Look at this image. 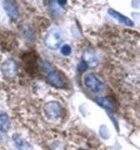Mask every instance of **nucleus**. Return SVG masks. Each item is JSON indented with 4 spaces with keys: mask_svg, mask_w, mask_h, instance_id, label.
<instances>
[{
    "mask_svg": "<svg viewBox=\"0 0 140 150\" xmlns=\"http://www.w3.org/2000/svg\"><path fill=\"white\" fill-rule=\"evenodd\" d=\"M62 33L57 29H52L47 35L45 39V44L49 49L56 50L59 48L63 42Z\"/></svg>",
    "mask_w": 140,
    "mask_h": 150,
    "instance_id": "f257e3e1",
    "label": "nucleus"
},
{
    "mask_svg": "<svg viewBox=\"0 0 140 150\" xmlns=\"http://www.w3.org/2000/svg\"><path fill=\"white\" fill-rule=\"evenodd\" d=\"M47 81L51 86L57 88H64L67 86V81L62 73L59 71L52 69L47 75Z\"/></svg>",
    "mask_w": 140,
    "mask_h": 150,
    "instance_id": "f03ea898",
    "label": "nucleus"
},
{
    "mask_svg": "<svg viewBox=\"0 0 140 150\" xmlns=\"http://www.w3.org/2000/svg\"><path fill=\"white\" fill-rule=\"evenodd\" d=\"M84 83L88 88L94 93H100L105 89L103 82L93 74H89L86 76Z\"/></svg>",
    "mask_w": 140,
    "mask_h": 150,
    "instance_id": "7ed1b4c3",
    "label": "nucleus"
},
{
    "mask_svg": "<svg viewBox=\"0 0 140 150\" xmlns=\"http://www.w3.org/2000/svg\"><path fill=\"white\" fill-rule=\"evenodd\" d=\"M44 109L46 115L51 119L57 118L62 114V107L57 101H51L46 103Z\"/></svg>",
    "mask_w": 140,
    "mask_h": 150,
    "instance_id": "20e7f679",
    "label": "nucleus"
},
{
    "mask_svg": "<svg viewBox=\"0 0 140 150\" xmlns=\"http://www.w3.org/2000/svg\"><path fill=\"white\" fill-rule=\"evenodd\" d=\"M108 13L111 16L122 24L129 27H133L134 25V22L131 19L112 8H109L108 10Z\"/></svg>",
    "mask_w": 140,
    "mask_h": 150,
    "instance_id": "39448f33",
    "label": "nucleus"
},
{
    "mask_svg": "<svg viewBox=\"0 0 140 150\" xmlns=\"http://www.w3.org/2000/svg\"><path fill=\"white\" fill-rule=\"evenodd\" d=\"M3 6L8 16L13 20L18 19L20 15L19 9L15 4L11 1L3 2Z\"/></svg>",
    "mask_w": 140,
    "mask_h": 150,
    "instance_id": "423d86ee",
    "label": "nucleus"
},
{
    "mask_svg": "<svg viewBox=\"0 0 140 150\" xmlns=\"http://www.w3.org/2000/svg\"><path fill=\"white\" fill-rule=\"evenodd\" d=\"M95 102L100 107L109 110H112L114 108V102L113 100L109 97L97 98L94 100Z\"/></svg>",
    "mask_w": 140,
    "mask_h": 150,
    "instance_id": "0eeeda50",
    "label": "nucleus"
},
{
    "mask_svg": "<svg viewBox=\"0 0 140 150\" xmlns=\"http://www.w3.org/2000/svg\"><path fill=\"white\" fill-rule=\"evenodd\" d=\"M3 71L5 75L13 77L16 73V65L13 60H8L4 64L2 67Z\"/></svg>",
    "mask_w": 140,
    "mask_h": 150,
    "instance_id": "6e6552de",
    "label": "nucleus"
},
{
    "mask_svg": "<svg viewBox=\"0 0 140 150\" xmlns=\"http://www.w3.org/2000/svg\"><path fill=\"white\" fill-rule=\"evenodd\" d=\"M10 120L7 113L0 111V131L6 132L10 129Z\"/></svg>",
    "mask_w": 140,
    "mask_h": 150,
    "instance_id": "1a4fd4ad",
    "label": "nucleus"
},
{
    "mask_svg": "<svg viewBox=\"0 0 140 150\" xmlns=\"http://www.w3.org/2000/svg\"><path fill=\"white\" fill-rule=\"evenodd\" d=\"M14 139L19 150H32V147L30 144L23 139L17 136H16Z\"/></svg>",
    "mask_w": 140,
    "mask_h": 150,
    "instance_id": "9d476101",
    "label": "nucleus"
},
{
    "mask_svg": "<svg viewBox=\"0 0 140 150\" xmlns=\"http://www.w3.org/2000/svg\"><path fill=\"white\" fill-rule=\"evenodd\" d=\"M84 61H86L88 66L90 64H97L98 60H97V57L95 55L90 51H87L86 53H84Z\"/></svg>",
    "mask_w": 140,
    "mask_h": 150,
    "instance_id": "9b49d317",
    "label": "nucleus"
},
{
    "mask_svg": "<svg viewBox=\"0 0 140 150\" xmlns=\"http://www.w3.org/2000/svg\"><path fill=\"white\" fill-rule=\"evenodd\" d=\"M88 67V64L86 61L83 60L81 61L78 64L77 67V69L78 72L83 73V72H86L87 70Z\"/></svg>",
    "mask_w": 140,
    "mask_h": 150,
    "instance_id": "f8f14e48",
    "label": "nucleus"
},
{
    "mask_svg": "<svg viewBox=\"0 0 140 150\" xmlns=\"http://www.w3.org/2000/svg\"><path fill=\"white\" fill-rule=\"evenodd\" d=\"M61 54L65 56H68L72 53V48L69 45H65L62 47L60 51Z\"/></svg>",
    "mask_w": 140,
    "mask_h": 150,
    "instance_id": "ddd939ff",
    "label": "nucleus"
},
{
    "mask_svg": "<svg viewBox=\"0 0 140 150\" xmlns=\"http://www.w3.org/2000/svg\"><path fill=\"white\" fill-rule=\"evenodd\" d=\"M57 1L58 4L61 6L65 5L67 3V1H65V0H59V1Z\"/></svg>",
    "mask_w": 140,
    "mask_h": 150,
    "instance_id": "4468645a",
    "label": "nucleus"
},
{
    "mask_svg": "<svg viewBox=\"0 0 140 150\" xmlns=\"http://www.w3.org/2000/svg\"><path fill=\"white\" fill-rule=\"evenodd\" d=\"M78 150H85V149H79Z\"/></svg>",
    "mask_w": 140,
    "mask_h": 150,
    "instance_id": "2eb2a0df",
    "label": "nucleus"
}]
</instances>
